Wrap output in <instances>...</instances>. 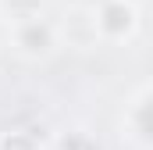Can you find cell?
Here are the masks:
<instances>
[{"label": "cell", "mask_w": 153, "mask_h": 150, "mask_svg": "<svg viewBox=\"0 0 153 150\" xmlns=\"http://www.w3.org/2000/svg\"><path fill=\"white\" fill-rule=\"evenodd\" d=\"M132 7L128 4H121V0H111V4H103V11H100V29L103 32H111V36H125L128 29H132Z\"/></svg>", "instance_id": "6da1fadb"}, {"label": "cell", "mask_w": 153, "mask_h": 150, "mask_svg": "<svg viewBox=\"0 0 153 150\" xmlns=\"http://www.w3.org/2000/svg\"><path fill=\"white\" fill-rule=\"evenodd\" d=\"M18 43H22L29 54H43V50L50 46V25H46V22H29V25H22Z\"/></svg>", "instance_id": "7a4b0ae2"}, {"label": "cell", "mask_w": 153, "mask_h": 150, "mask_svg": "<svg viewBox=\"0 0 153 150\" xmlns=\"http://www.w3.org/2000/svg\"><path fill=\"white\" fill-rule=\"evenodd\" d=\"M0 150H36V140L25 136V132H11V136L0 143Z\"/></svg>", "instance_id": "3957f363"}, {"label": "cell", "mask_w": 153, "mask_h": 150, "mask_svg": "<svg viewBox=\"0 0 153 150\" xmlns=\"http://www.w3.org/2000/svg\"><path fill=\"white\" fill-rule=\"evenodd\" d=\"M135 125H139V132H143V136H150V140H153V100H146V104L139 107Z\"/></svg>", "instance_id": "277c9868"}]
</instances>
